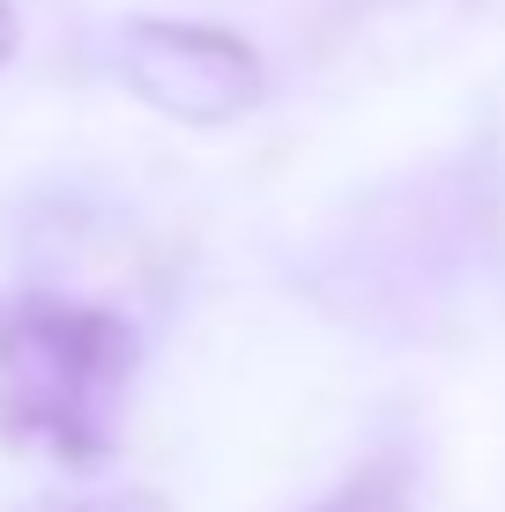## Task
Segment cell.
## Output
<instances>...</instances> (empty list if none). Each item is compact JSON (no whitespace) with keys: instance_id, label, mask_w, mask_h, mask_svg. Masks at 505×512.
I'll list each match as a JSON object with an SVG mask.
<instances>
[{"instance_id":"4","label":"cell","mask_w":505,"mask_h":512,"mask_svg":"<svg viewBox=\"0 0 505 512\" xmlns=\"http://www.w3.org/2000/svg\"><path fill=\"white\" fill-rule=\"evenodd\" d=\"M60 512H164V498L156 490H97V498H75V505H60Z\"/></svg>"},{"instance_id":"1","label":"cell","mask_w":505,"mask_h":512,"mask_svg":"<svg viewBox=\"0 0 505 512\" xmlns=\"http://www.w3.org/2000/svg\"><path fill=\"white\" fill-rule=\"evenodd\" d=\"M142 327L75 290H0V446L52 468H104L127 431Z\"/></svg>"},{"instance_id":"3","label":"cell","mask_w":505,"mask_h":512,"mask_svg":"<svg viewBox=\"0 0 505 512\" xmlns=\"http://www.w3.org/2000/svg\"><path fill=\"white\" fill-rule=\"evenodd\" d=\"M305 512H416V453L409 446H379L342 475L335 490H320Z\"/></svg>"},{"instance_id":"5","label":"cell","mask_w":505,"mask_h":512,"mask_svg":"<svg viewBox=\"0 0 505 512\" xmlns=\"http://www.w3.org/2000/svg\"><path fill=\"white\" fill-rule=\"evenodd\" d=\"M15 52H23V15H15V0H0V75H8Z\"/></svg>"},{"instance_id":"2","label":"cell","mask_w":505,"mask_h":512,"mask_svg":"<svg viewBox=\"0 0 505 512\" xmlns=\"http://www.w3.org/2000/svg\"><path fill=\"white\" fill-rule=\"evenodd\" d=\"M104 67L179 127H238L268 104L260 45L223 23H201V15H127L104 38Z\"/></svg>"}]
</instances>
